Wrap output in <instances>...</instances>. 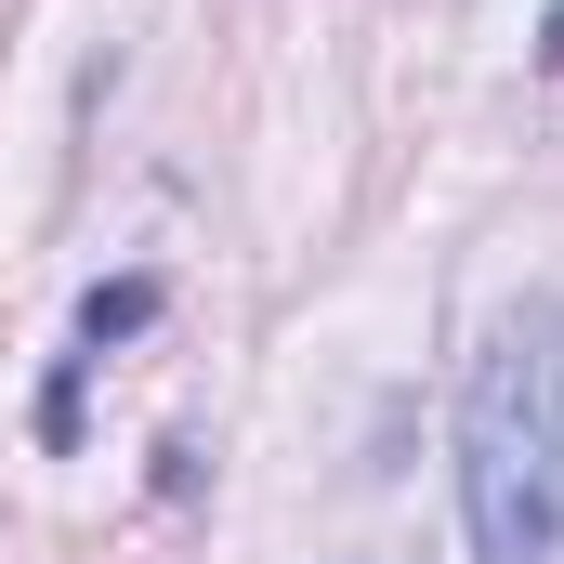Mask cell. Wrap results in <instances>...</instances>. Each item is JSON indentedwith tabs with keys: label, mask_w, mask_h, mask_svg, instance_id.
Returning a JSON list of instances; mask_svg holds the SVG:
<instances>
[{
	"label": "cell",
	"mask_w": 564,
	"mask_h": 564,
	"mask_svg": "<svg viewBox=\"0 0 564 564\" xmlns=\"http://www.w3.org/2000/svg\"><path fill=\"white\" fill-rule=\"evenodd\" d=\"M473 564H564V302H512L459 381Z\"/></svg>",
	"instance_id": "1"
},
{
	"label": "cell",
	"mask_w": 564,
	"mask_h": 564,
	"mask_svg": "<svg viewBox=\"0 0 564 564\" xmlns=\"http://www.w3.org/2000/svg\"><path fill=\"white\" fill-rule=\"evenodd\" d=\"M144 315H158V276H119V289H93V302H79V355H106V341H132Z\"/></svg>",
	"instance_id": "2"
},
{
	"label": "cell",
	"mask_w": 564,
	"mask_h": 564,
	"mask_svg": "<svg viewBox=\"0 0 564 564\" xmlns=\"http://www.w3.org/2000/svg\"><path fill=\"white\" fill-rule=\"evenodd\" d=\"M539 53H552V66H564V0H552V26H539Z\"/></svg>",
	"instance_id": "3"
}]
</instances>
